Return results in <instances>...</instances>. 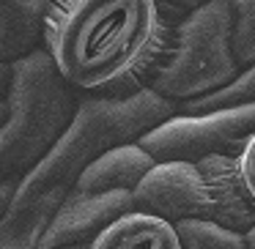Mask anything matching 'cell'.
I'll use <instances>...</instances> for the list:
<instances>
[{
  "label": "cell",
  "instance_id": "6da1fadb",
  "mask_svg": "<svg viewBox=\"0 0 255 249\" xmlns=\"http://www.w3.org/2000/svg\"><path fill=\"white\" fill-rule=\"evenodd\" d=\"M176 110L178 104L173 99H165L145 85L124 96H83L55 145L17 178L8 214L0 227V249H36L63 194L96 156L116 145L137 143Z\"/></svg>",
  "mask_w": 255,
  "mask_h": 249
},
{
  "label": "cell",
  "instance_id": "7a4b0ae2",
  "mask_svg": "<svg viewBox=\"0 0 255 249\" xmlns=\"http://www.w3.org/2000/svg\"><path fill=\"white\" fill-rule=\"evenodd\" d=\"M165 11L156 0H63L44 22V50L74 90L124 96L165 39Z\"/></svg>",
  "mask_w": 255,
  "mask_h": 249
},
{
  "label": "cell",
  "instance_id": "3957f363",
  "mask_svg": "<svg viewBox=\"0 0 255 249\" xmlns=\"http://www.w3.org/2000/svg\"><path fill=\"white\" fill-rule=\"evenodd\" d=\"M77 90L44 47L11 61L6 118L0 123V181H17L55 145L77 110Z\"/></svg>",
  "mask_w": 255,
  "mask_h": 249
},
{
  "label": "cell",
  "instance_id": "277c9868",
  "mask_svg": "<svg viewBox=\"0 0 255 249\" xmlns=\"http://www.w3.org/2000/svg\"><path fill=\"white\" fill-rule=\"evenodd\" d=\"M231 28V0H206L184 11L173 28H165V39L140 77V88L145 85L178 104L225 85L242 69L233 58Z\"/></svg>",
  "mask_w": 255,
  "mask_h": 249
},
{
  "label": "cell",
  "instance_id": "5b68a950",
  "mask_svg": "<svg viewBox=\"0 0 255 249\" xmlns=\"http://www.w3.org/2000/svg\"><path fill=\"white\" fill-rule=\"evenodd\" d=\"M134 208L167 222L211 219L233 230H247L255 222L236 156L156 162L134 189Z\"/></svg>",
  "mask_w": 255,
  "mask_h": 249
},
{
  "label": "cell",
  "instance_id": "8992f818",
  "mask_svg": "<svg viewBox=\"0 0 255 249\" xmlns=\"http://www.w3.org/2000/svg\"><path fill=\"white\" fill-rule=\"evenodd\" d=\"M156 162L137 143L99 154L63 194L36 249L88 244L102 227L134 208V189Z\"/></svg>",
  "mask_w": 255,
  "mask_h": 249
},
{
  "label": "cell",
  "instance_id": "52a82bcc",
  "mask_svg": "<svg viewBox=\"0 0 255 249\" xmlns=\"http://www.w3.org/2000/svg\"><path fill=\"white\" fill-rule=\"evenodd\" d=\"M255 134V104L209 110L198 115L173 112L145 132L137 145L154 162L203 159V156H239Z\"/></svg>",
  "mask_w": 255,
  "mask_h": 249
},
{
  "label": "cell",
  "instance_id": "ba28073f",
  "mask_svg": "<svg viewBox=\"0 0 255 249\" xmlns=\"http://www.w3.org/2000/svg\"><path fill=\"white\" fill-rule=\"evenodd\" d=\"M88 249H181L173 222L148 211L132 208L102 227Z\"/></svg>",
  "mask_w": 255,
  "mask_h": 249
},
{
  "label": "cell",
  "instance_id": "9c48e42d",
  "mask_svg": "<svg viewBox=\"0 0 255 249\" xmlns=\"http://www.w3.org/2000/svg\"><path fill=\"white\" fill-rule=\"evenodd\" d=\"M47 0H0V61L11 63L44 41Z\"/></svg>",
  "mask_w": 255,
  "mask_h": 249
},
{
  "label": "cell",
  "instance_id": "30bf717a",
  "mask_svg": "<svg viewBox=\"0 0 255 249\" xmlns=\"http://www.w3.org/2000/svg\"><path fill=\"white\" fill-rule=\"evenodd\" d=\"M255 104V63L242 66L236 72V77L228 80L225 85L209 90L203 96H195L178 104L176 112H187V115H198V112L209 110H225V107H244Z\"/></svg>",
  "mask_w": 255,
  "mask_h": 249
},
{
  "label": "cell",
  "instance_id": "8fae6325",
  "mask_svg": "<svg viewBox=\"0 0 255 249\" xmlns=\"http://www.w3.org/2000/svg\"><path fill=\"white\" fill-rule=\"evenodd\" d=\"M181 249H247L244 230H233L211 219H178L173 222Z\"/></svg>",
  "mask_w": 255,
  "mask_h": 249
},
{
  "label": "cell",
  "instance_id": "7c38bea8",
  "mask_svg": "<svg viewBox=\"0 0 255 249\" xmlns=\"http://www.w3.org/2000/svg\"><path fill=\"white\" fill-rule=\"evenodd\" d=\"M231 44L239 66L255 63V0H231Z\"/></svg>",
  "mask_w": 255,
  "mask_h": 249
},
{
  "label": "cell",
  "instance_id": "4fadbf2b",
  "mask_svg": "<svg viewBox=\"0 0 255 249\" xmlns=\"http://www.w3.org/2000/svg\"><path fill=\"white\" fill-rule=\"evenodd\" d=\"M236 165H239V175H242L244 192H247L250 203L255 205V134L247 140L242 154L236 156Z\"/></svg>",
  "mask_w": 255,
  "mask_h": 249
},
{
  "label": "cell",
  "instance_id": "5bb4252c",
  "mask_svg": "<svg viewBox=\"0 0 255 249\" xmlns=\"http://www.w3.org/2000/svg\"><path fill=\"white\" fill-rule=\"evenodd\" d=\"M17 181H0V227H3V219L8 214V203H11V194Z\"/></svg>",
  "mask_w": 255,
  "mask_h": 249
},
{
  "label": "cell",
  "instance_id": "9a60e30c",
  "mask_svg": "<svg viewBox=\"0 0 255 249\" xmlns=\"http://www.w3.org/2000/svg\"><path fill=\"white\" fill-rule=\"evenodd\" d=\"M159 6H170V8H176V11H192V8H198V6H203L206 0H156Z\"/></svg>",
  "mask_w": 255,
  "mask_h": 249
},
{
  "label": "cell",
  "instance_id": "2e32d148",
  "mask_svg": "<svg viewBox=\"0 0 255 249\" xmlns=\"http://www.w3.org/2000/svg\"><path fill=\"white\" fill-rule=\"evenodd\" d=\"M8 83H11V63H3V61H0V99H6Z\"/></svg>",
  "mask_w": 255,
  "mask_h": 249
},
{
  "label": "cell",
  "instance_id": "e0dca14e",
  "mask_svg": "<svg viewBox=\"0 0 255 249\" xmlns=\"http://www.w3.org/2000/svg\"><path fill=\"white\" fill-rule=\"evenodd\" d=\"M244 241H247V249H255V222L244 230Z\"/></svg>",
  "mask_w": 255,
  "mask_h": 249
},
{
  "label": "cell",
  "instance_id": "ac0fdd59",
  "mask_svg": "<svg viewBox=\"0 0 255 249\" xmlns=\"http://www.w3.org/2000/svg\"><path fill=\"white\" fill-rule=\"evenodd\" d=\"M6 110H8V107H6V99H0V123H3V118H6Z\"/></svg>",
  "mask_w": 255,
  "mask_h": 249
},
{
  "label": "cell",
  "instance_id": "d6986e66",
  "mask_svg": "<svg viewBox=\"0 0 255 249\" xmlns=\"http://www.w3.org/2000/svg\"><path fill=\"white\" fill-rule=\"evenodd\" d=\"M58 249H88V244H69V247H58Z\"/></svg>",
  "mask_w": 255,
  "mask_h": 249
},
{
  "label": "cell",
  "instance_id": "ffe728a7",
  "mask_svg": "<svg viewBox=\"0 0 255 249\" xmlns=\"http://www.w3.org/2000/svg\"><path fill=\"white\" fill-rule=\"evenodd\" d=\"M47 3H50V8H52V6H58V3H63V0H47Z\"/></svg>",
  "mask_w": 255,
  "mask_h": 249
}]
</instances>
